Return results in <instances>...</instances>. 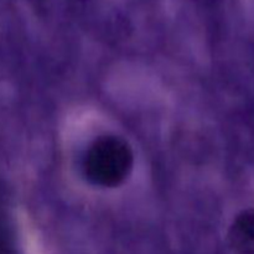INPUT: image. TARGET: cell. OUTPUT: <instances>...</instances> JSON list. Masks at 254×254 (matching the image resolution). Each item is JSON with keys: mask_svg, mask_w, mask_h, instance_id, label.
<instances>
[{"mask_svg": "<svg viewBox=\"0 0 254 254\" xmlns=\"http://www.w3.org/2000/svg\"><path fill=\"white\" fill-rule=\"evenodd\" d=\"M228 243L235 254H254V208L242 211L228 231Z\"/></svg>", "mask_w": 254, "mask_h": 254, "instance_id": "obj_2", "label": "cell"}, {"mask_svg": "<svg viewBox=\"0 0 254 254\" xmlns=\"http://www.w3.org/2000/svg\"><path fill=\"white\" fill-rule=\"evenodd\" d=\"M133 163V151L126 140L114 135L101 136L87 151L84 173L94 185L116 188L128 178Z\"/></svg>", "mask_w": 254, "mask_h": 254, "instance_id": "obj_1", "label": "cell"}]
</instances>
